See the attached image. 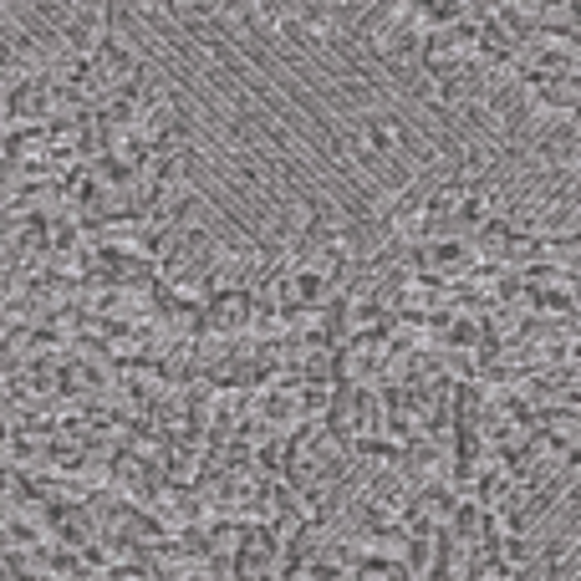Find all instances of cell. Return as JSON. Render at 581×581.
<instances>
[{
	"mask_svg": "<svg viewBox=\"0 0 581 581\" xmlns=\"http://www.w3.org/2000/svg\"><path fill=\"white\" fill-rule=\"evenodd\" d=\"M571 122H577V128H581V102H577V112H571Z\"/></svg>",
	"mask_w": 581,
	"mask_h": 581,
	"instance_id": "6da1fadb",
	"label": "cell"
}]
</instances>
